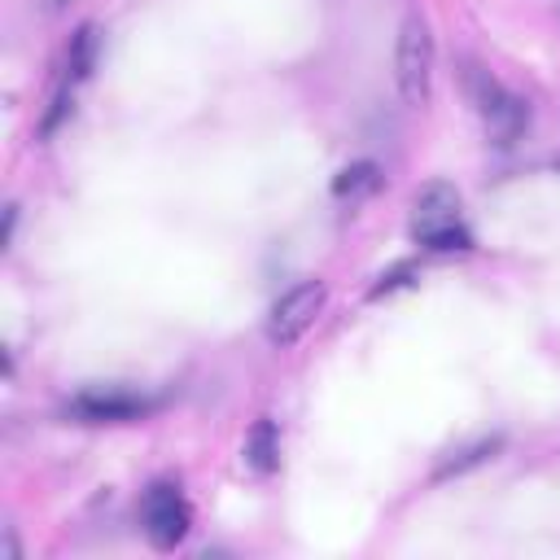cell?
I'll return each mask as SVG.
<instances>
[{
    "mask_svg": "<svg viewBox=\"0 0 560 560\" xmlns=\"http://www.w3.org/2000/svg\"><path fill=\"white\" fill-rule=\"evenodd\" d=\"M411 236L429 249H472L468 228L459 223V192L446 179H433L411 201Z\"/></svg>",
    "mask_w": 560,
    "mask_h": 560,
    "instance_id": "cell-1",
    "label": "cell"
},
{
    "mask_svg": "<svg viewBox=\"0 0 560 560\" xmlns=\"http://www.w3.org/2000/svg\"><path fill=\"white\" fill-rule=\"evenodd\" d=\"M394 79H398V96L407 105H424L429 101V88H433V35H429V22L420 13H407L402 26H398Z\"/></svg>",
    "mask_w": 560,
    "mask_h": 560,
    "instance_id": "cell-2",
    "label": "cell"
},
{
    "mask_svg": "<svg viewBox=\"0 0 560 560\" xmlns=\"http://www.w3.org/2000/svg\"><path fill=\"white\" fill-rule=\"evenodd\" d=\"M140 525H144V538L158 547V551H175L188 529H192V508L188 499L179 494L175 481H153L140 499Z\"/></svg>",
    "mask_w": 560,
    "mask_h": 560,
    "instance_id": "cell-3",
    "label": "cell"
},
{
    "mask_svg": "<svg viewBox=\"0 0 560 560\" xmlns=\"http://www.w3.org/2000/svg\"><path fill=\"white\" fill-rule=\"evenodd\" d=\"M324 298H328V289L319 284V280H306V284H293L271 311H267V341L271 346H293L311 324H315V315H319V306H324Z\"/></svg>",
    "mask_w": 560,
    "mask_h": 560,
    "instance_id": "cell-4",
    "label": "cell"
},
{
    "mask_svg": "<svg viewBox=\"0 0 560 560\" xmlns=\"http://www.w3.org/2000/svg\"><path fill=\"white\" fill-rule=\"evenodd\" d=\"M153 402L140 394H122V389H88L70 402V416L88 420V424H118V420H140Z\"/></svg>",
    "mask_w": 560,
    "mask_h": 560,
    "instance_id": "cell-5",
    "label": "cell"
},
{
    "mask_svg": "<svg viewBox=\"0 0 560 560\" xmlns=\"http://www.w3.org/2000/svg\"><path fill=\"white\" fill-rule=\"evenodd\" d=\"M481 122H486V136H490L494 144H516L521 131H525V122H529V105H525L516 92H503V96L481 114Z\"/></svg>",
    "mask_w": 560,
    "mask_h": 560,
    "instance_id": "cell-6",
    "label": "cell"
},
{
    "mask_svg": "<svg viewBox=\"0 0 560 560\" xmlns=\"http://www.w3.org/2000/svg\"><path fill=\"white\" fill-rule=\"evenodd\" d=\"M96 52H101V31H96V22H83L66 44V79L83 83L96 66Z\"/></svg>",
    "mask_w": 560,
    "mask_h": 560,
    "instance_id": "cell-7",
    "label": "cell"
},
{
    "mask_svg": "<svg viewBox=\"0 0 560 560\" xmlns=\"http://www.w3.org/2000/svg\"><path fill=\"white\" fill-rule=\"evenodd\" d=\"M245 464L262 477L280 468V433L271 420H254V429L245 433Z\"/></svg>",
    "mask_w": 560,
    "mask_h": 560,
    "instance_id": "cell-8",
    "label": "cell"
},
{
    "mask_svg": "<svg viewBox=\"0 0 560 560\" xmlns=\"http://www.w3.org/2000/svg\"><path fill=\"white\" fill-rule=\"evenodd\" d=\"M376 188H381V166H376V162H350V166H341V171L332 175V197L359 201V197H368V192H376Z\"/></svg>",
    "mask_w": 560,
    "mask_h": 560,
    "instance_id": "cell-9",
    "label": "cell"
},
{
    "mask_svg": "<svg viewBox=\"0 0 560 560\" xmlns=\"http://www.w3.org/2000/svg\"><path fill=\"white\" fill-rule=\"evenodd\" d=\"M499 446H503V438H477L472 446H464V451H455L451 459H442L438 481H442V477H459V472H468V468H477V464L494 459V451H499Z\"/></svg>",
    "mask_w": 560,
    "mask_h": 560,
    "instance_id": "cell-10",
    "label": "cell"
},
{
    "mask_svg": "<svg viewBox=\"0 0 560 560\" xmlns=\"http://www.w3.org/2000/svg\"><path fill=\"white\" fill-rule=\"evenodd\" d=\"M464 88H468V101H472L477 114H486V109L508 92V88H503L499 79H490V70H481V66H468V70H464Z\"/></svg>",
    "mask_w": 560,
    "mask_h": 560,
    "instance_id": "cell-11",
    "label": "cell"
},
{
    "mask_svg": "<svg viewBox=\"0 0 560 560\" xmlns=\"http://www.w3.org/2000/svg\"><path fill=\"white\" fill-rule=\"evenodd\" d=\"M70 109H74V96H70V88H61V92L52 96V109H48V114H44V122H39V136H52Z\"/></svg>",
    "mask_w": 560,
    "mask_h": 560,
    "instance_id": "cell-12",
    "label": "cell"
},
{
    "mask_svg": "<svg viewBox=\"0 0 560 560\" xmlns=\"http://www.w3.org/2000/svg\"><path fill=\"white\" fill-rule=\"evenodd\" d=\"M411 276H416V262H398L394 271H385V276L372 284V298H385V293H394V289L411 284Z\"/></svg>",
    "mask_w": 560,
    "mask_h": 560,
    "instance_id": "cell-13",
    "label": "cell"
},
{
    "mask_svg": "<svg viewBox=\"0 0 560 560\" xmlns=\"http://www.w3.org/2000/svg\"><path fill=\"white\" fill-rule=\"evenodd\" d=\"M13 223H18V206H9V210H4V236H0V245H9V241H13Z\"/></svg>",
    "mask_w": 560,
    "mask_h": 560,
    "instance_id": "cell-14",
    "label": "cell"
},
{
    "mask_svg": "<svg viewBox=\"0 0 560 560\" xmlns=\"http://www.w3.org/2000/svg\"><path fill=\"white\" fill-rule=\"evenodd\" d=\"M66 4H70V0H48V9H66Z\"/></svg>",
    "mask_w": 560,
    "mask_h": 560,
    "instance_id": "cell-15",
    "label": "cell"
}]
</instances>
